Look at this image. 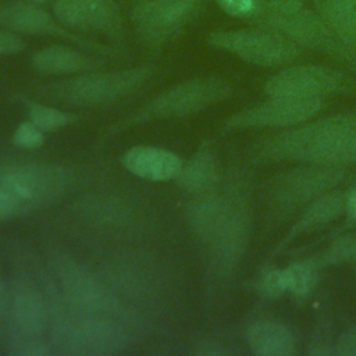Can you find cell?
Returning <instances> with one entry per match:
<instances>
[{
  "mask_svg": "<svg viewBox=\"0 0 356 356\" xmlns=\"http://www.w3.org/2000/svg\"><path fill=\"white\" fill-rule=\"evenodd\" d=\"M250 159L256 163L291 161L330 167L356 163V110L263 136L252 146Z\"/></svg>",
  "mask_w": 356,
  "mask_h": 356,
  "instance_id": "1",
  "label": "cell"
},
{
  "mask_svg": "<svg viewBox=\"0 0 356 356\" xmlns=\"http://www.w3.org/2000/svg\"><path fill=\"white\" fill-rule=\"evenodd\" d=\"M156 65L140 64L121 70H93L64 76L33 88V93L56 104L99 107L132 96L154 75Z\"/></svg>",
  "mask_w": 356,
  "mask_h": 356,
  "instance_id": "2",
  "label": "cell"
},
{
  "mask_svg": "<svg viewBox=\"0 0 356 356\" xmlns=\"http://www.w3.org/2000/svg\"><path fill=\"white\" fill-rule=\"evenodd\" d=\"M50 309L44 281L28 273H14L8 281V320L4 353L14 356L54 355L46 332Z\"/></svg>",
  "mask_w": 356,
  "mask_h": 356,
  "instance_id": "3",
  "label": "cell"
},
{
  "mask_svg": "<svg viewBox=\"0 0 356 356\" xmlns=\"http://www.w3.org/2000/svg\"><path fill=\"white\" fill-rule=\"evenodd\" d=\"M71 171L54 163H13L0 167V222L42 210L67 191Z\"/></svg>",
  "mask_w": 356,
  "mask_h": 356,
  "instance_id": "4",
  "label": "cell"
},
{
  "mask_svg": "<svg viewBox=\"0 0 356 356\" xmlns=\"http://www.w3.org/2000/svg\"><path fill=\"white\" fill-rule=\"evenodd\" d=\"M235 86L222 76L204 75L181 81L161 90L145 106L124 117L104 132L103 138L120 134L131 127L156 120L181 118L200 113L235 95Z\"/></svg>",
  "mask_w": 356,
  "mask_h": 356,
  "instance_id": "5",
  "label": "cell"
},
{
  "mask_svg": "<svg viewBox=\"0 0 356 356\" xmlns=\"http://www.w3.org/2000/svg\"><path fill=\"white\" fill-rule=\"evenodd\" d=\"M250 25L273 29L300 49L320 53L356 76V54L352 53L323 22L309 0L288 11L261 10Z\"/></svg>",
  "mask_w": 356,
  "mask_h": 356,
  "instance_id": "6",
  "label": "cell"
},
{
  "mask_svg": "<svg viewBox=\"0 0 356 356\" xmlns=\"http://www.w3.org/2000/svg\"><path fill=\"white\" fill-rule=\"evenodd\" d=\"M50 266L64 299L75 310L128 323L122 302L89 267L63 250L51 252Z\"/></svg>",
  "mask_w": 356,
  "mask_h": 356,
  "instance_id": "7",
  "label": "cell"
},
{
  "mask_svg": "<svg viewBox=\"0 0 356 356\" xmlns=\"http://www.w3.org/2000/svg\"><path fill=\"white\" fill-rule=\"evenodd\" d=\"M204 43L261 68L291 65L303 50L284 35L257 25L236 29H211L206 32Z\"/></svg>",
  "mask_w": 356,
  "mask_h": 356,
  "instance_id": "8",
  "label": "cell"
},
{
  "mask_svg": "<svg viewBox=\"0 0 356 356\" xmlns=\"http://www.w3.org/2000/svg\"><path fill=\"white\" fill-rule=\"evenodd\" d=\"M349 178L345 167L305 164L275 175L267 186L273 218H284L314 199L339 188Z\"/></svg>",
  "mask_w": 356,
  "mask_h": 356,
  "instance_id": "9",
  "label": "cell"
},
{
  "mask_svg": "<svg viewBox=\"0 0 356 356\" xmlns=\"http://www.w3.org/2000/svg\"><path fill=\"white\" fill-rule=\"evenodd\" d=\"M202 0H135L129 25L138 42L156 51L179 38L200 10Z\"/></svg>",
  "mask_w": 356,
  "mask_h": 356,
  "instance_id": "10",
  "label": "cell"
},
{
  "mask_svg": "<svg viewBox=\"0 0 356 356\" xmlns=\"http://www.w3.org/2000/svg\"><path fill=\"white\" fill-rule=\"evenodd\" d=\"M0 26L18 35L56 38L100 57L120 56L124 51L122 47L115 44H107L99 39H93L92 36L67 29L60 24L53 13L46 11L43 6L22 0L0 3Z\"/></svg>",
  "mask_w": 356,
  "mask_h": 356,
  "instance_id": "11",
  "label": "cell"
},
{
  "mask_svg": "<svg viewBox=\"0 0 356 356\" xmlns=\"http://www.w3.org/2000/svg\"><path fill=\"white\" fill-rule=\"evenodd\" d=\"M267 96L318 97L356 93V76L349 71L321 64L286 65L263 82Z\"/></svg>",
  "mask_w": 356,
  "mask_h": 356,
  "instance_id": "12",
  "label": "cell"
},
{
  "mask_svg": "<svg viewBox=\"0 0 356 356\" xmlns=\"http://www.w3.org/2000/svg\"><path fill=\"white\" fill-rule=\"evenodd\" d=\"M324 106L318 97L268 96L264 102L242 108L222 121L224 131L289 128L310 121Z\"/></svg>",
  "mask_w": 356,
  "mask_h": 356,
  "instance_id": "13",
  "label": "cell"
},
{
  "mask_svg": "<svg viewBox=\"0 0 356 356\" xmlns=\"http://www.w3.org/2000/svg\"><path fill=\"white\" fill-rule=\"evenodd\" d=\"M253 232V214L243 196L235 199L227 217L206 243L214 275H231L242 261Z\"/></svg>",
  "mask_w": 356,
  "mask_h": 356,
  "instance_id": "14",
  "label": "cell"
},
{
  "mask_svg": "<svg viewBox=\"0 0 356 356\" xmlns=\"http://www.w3.org/2000/svg\"><path fill=\"white\" fill-rule=\"evenodd\" d=\"M29 64L38 74L50 76H70L104 67L100 56L74 44H51L39 49L31 54Z\"/></svg>",
  "mask_w": 356,
  "mask_h": 356,
  "instance_id": "15",
  "label": "cell"
},
{
  "mask_svg": "<svg viewBox=\"0 0 356 356\" xmlns=\"http://www.w3.org/2000/svg\"><path fill=\"white\" fill-rule=\"evenodd\" d=\"M182 164V159L175 152L152 145L132 146L122 154V165L127 171L152 182L175 179Z\"/></svg>",
  "mask_w": 356,
  "mask_h": 356,
  "instance_id": "16",
  "label": "cell"
},
{
  "mask_svg": "<svg viewBox=\"0 0 356 356\" xmlns=\"http://www.w3.org/2000/svg\"><path fill=\"white\" fill-rule=\"evenodd\" d=\"M345 197L346 192L337 188L302 207L296 220L285 232L280 243H277L275 250H281L295 239L313 234L337 220L342 213H345Z\"/></svg>",
  "mask_w": 356,
  "mask_h": 356,
  "instance_id": "17",
  "label": "cell"
},
{
  "mask_svg": "<svg viewBox=\"0 0 356 356\" xmlns=\"http://www.w3.org/2000/svg\"><path fill=\"white\" fill-rule=\"evenodd\" d=\"M213 189L195 195L196 197L186 210L192 231L204 245L216 234L238 197V195H222Z\"/></svg>",
  "mask_w": 356,
  "mask_h": 356,
  "instance_id": "18",
  "label": "cell"
},
{
  "mask_svg": "<svg viewBox=\"0 0 356 356\" xmlns=\"http://www.w3.org/2000/svg\"><path fill=\"white\" fill-rule=\"evenodd\" d=\"M246 342L250 350L260 356H291L296 353V338L284 323L257 320L246 330Z\"/></svg>",
  "mask_w": 356,
  "mask_h": 356,
  "instance_id": "19",
  "label": "cell"
},
{
  "mask_svg": "<svg viewBox=\"0 0 356 356\" xmlns=\"http://www.w3.org/2000/svg\"><path fill=\"white\" fill-rule=\"evenodd\" d=\"M175 179L182 191L192 195L207 192L216 186L218 181V168L209 140H204L192 157L182 164Z\"/></svg>",
  "mask_w": 356,
  "mask_h": 356,
  "instance_id": "20",
  "label": "cell"
},
{
  "mask_svg": "<svg viewBox=\"0 0 356 356\" xmlns=\"http://www.w3.org/2000/svg\"><path fill=\"white\" fill-rule=\"evenodd\" d=\"M331 32L356 54V0H309Z\"/></svg>",
  "mask_w": 356,
  "mask_h": 356,
  "instance_id": "21",
  "label": "cell"
},
{
  "mask_svg": "<svg viewBox=\"0 0 356 356\" xmlns=\"http://www.w3.org/2000/svg\"><path fill=\"white\" fill-rule=\"evenodd\" d=\"M85 10L93 32L110 40L111 44L124 47L127 24L115 0H78Z\"/></svg>",
  "mask_w": 356,
  "mask_h": 356,
  "instance_id": "22",
  "label": "cell"
},
{
  "mask_svg": "<svg viewBox=\"0 0 356 356\" xmlns=\"http://www.w3.org/2000/svg\"><path fill=\"white\" fill-rule=\"evenodd\" d=\"M284 271L286 277L288 292L299 298H305L312 293L318 282L320 267L313 259L291 263L284 268Z\"/></svg>",
  "mask_w": 356,
  "mask_h": 356,
  "instance_id": "23",
  "label": "cell"
},
{
  "mask_svg": "<svg viewBox=\"0 0 356 356\" xmlns=\"http://www.w3.org/2000/svg\"><path fill=\"white\" fill-rule=\"evenodd\" d=\"M21 102L25 104L28 111V120L32 121L38 128L43 132H54L61 129L76 120V115L63 111L57 107L28 100L25 97H19Z\"/></svg>",
  "mask_w": 356,
  "mask_h": 356,
  "instance_id": "24",
  "label": "cell"
},
{
  "mask_svg": "<svg viewBox=\"0 0 356 356\" xmlns=\"http://www.w3.org/2000/svg\"><path fill=\"white\" fill-rule=\"evenodd\" d=\"M51 13L63 26L72 32L88 36L95 33L92 24L78 0H53Z\"/></svg>",
  "mask_w": 356,
  "mask_h": 356,
  "instance_id": "25",
  "label": "cell"
},
{
  "mask_svg": "<svg viewBox=\"0 0 356 356\" xmlns=\"http://www.w3.org/2000/svg\"><path fill=\"white\" fill-rule=\"evenodd\" d=\"M313 260L320 268L356 261V234H346L334 239Z\"/></svg>",
  "mask_w": 356,
  "mask_h": 356,
  "instance_id": "26",
  "label": "cell"
},
{
  "mask_svg": "<svg viewBox=\"0 0 356 356\" xmlns=\"http://www.w3.org/2000/svg\"><path fill=\"white\" fill-rule=\"evenodd\" d=\"M222 13L232 18L253 22L263 10L264 0H214Z\"/></svg>",
  "mask_w": 356,
  "mask_h": 356,
  "instance_id": "27",
  "label": "cell"
},
{
  "mask_svg": "<svg viewBox=\"0 0 356 356\" xmlns=\"http://www.w3.org/2000/svg\"><path fill=\"white\" fill-rule=\"evenodd\" d=\"M13 143L25 150L39 149L44 142V135L40 128H38L32 121L26 120L17 125L11 138Z\"/></svg>",
  "mask_w": 356,
  "mask_h": 356,
  "instance_id": "28",
  "label": "cell"
},
{
  "mask_svg": "<svg viewBox=\"0 0 356 356\" xmlns=\"http://www.w3.org/2000/svg\"><path fill=\"white\" fill-rule=\"evenodd\" d=\"M259 292L266 298H277L288 292L284 268H273L259 278Z\"/></svg>",
  "mask_w": 356,
  "mask_h": 356,
  "instance_id": "29",
  "label": "cell"
},
{
  "mask_svg": "<svg viewBox=\"0 0 356 356\" xmlns=\"http://www.w3.org/2000/svg\"><path fill=\"white\" fill-rule=\"evenodd\" d=\"M332 352L339 356H356V324L348 327L338 335Z\"/></svg>",
  "mask_w": 356,
  "mask_h": 356,
  "instance_id": "30",
  "label": "cell"
},
{
  "mask_svg": "<svg viewBox=\"0 0 356 356\" xmlns=\"http://www.w3.org/2000/svg\"><path fill=\"white\" fill-rule=\"evenodd\" d=\"M25 42L21 35L0 26V56H13L24 51Z\"/></svg>",
  "mask_w": 356,
  "mask_h": 356,
  "instance_id": "31",
  "label": "cell"
},
{
  "mask_svg": "<svg viewBox=\"0 0 356 356\" xmlns=\"http://www.w3.org/2000/svg\"><path fill=\"white\" fill-rule=\"evenodd\" d=\"M8 320V282L0 274V346L4 343Z\"/></svg>",
  "mask_w": 356,
  "mask_h": 356,
  "instance_id": "32",
  "label": "cell"
},
{
  "mask_svg": "<svg viewBox=\"0 0 356 356\" xmlns=\"http://www.w3.org/2000/svg\"><path fill=\"white\" fill-rule=\"evenodd\" d=\"M345 213H346L348 218L356 224V188L346 191Z\"/></svg>",
  "mask_w": 356,
  "mask_h": 356,
  "instance_id": "33",
  "label": "cell"
},
{
  "mask_svg": "<svg viewBox=\"0 0 356 356\" xmlns=\"http://www.w3.org/2000/svg\"><path fill=\"white\" fill-rule=\"evenodd\" d=\"M22 1H26V3H32V4H39V6H44V4H49V3H51L53 0H22Z\"/></svg>",
  "mask_w": 356,
  "mask_h": 356,
  "instance_id": "34",
  "label": "cell"
}]
</instances>
